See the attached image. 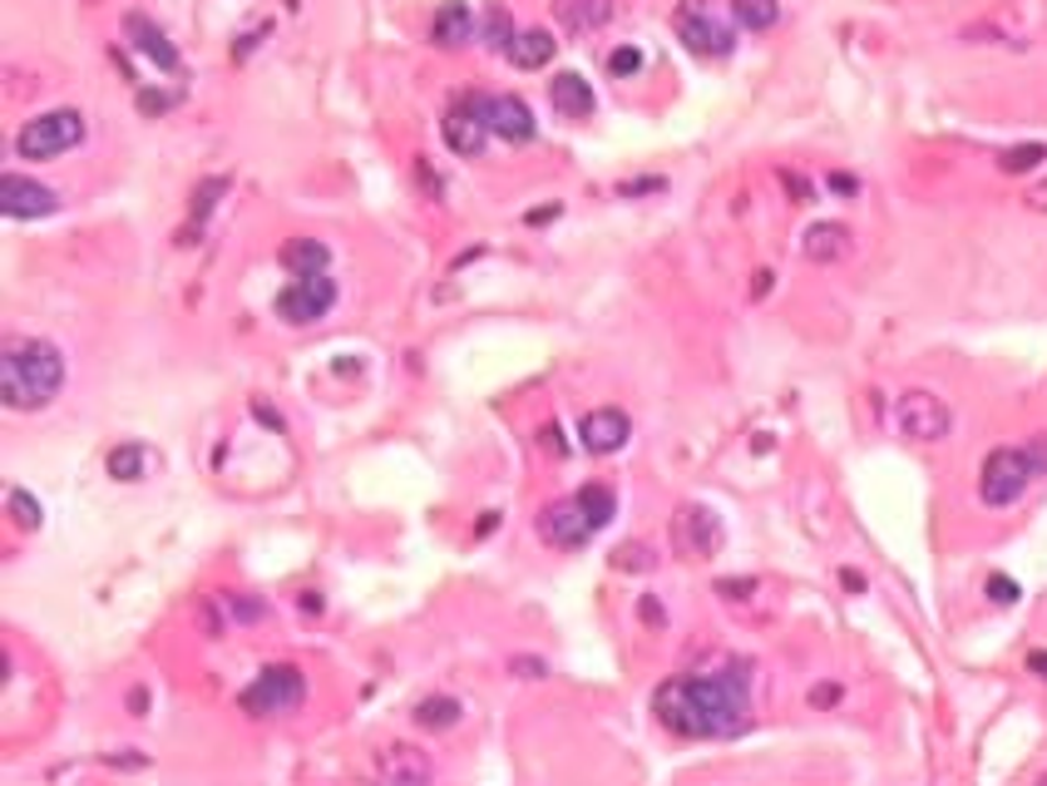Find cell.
I'll return each instance as SVG.
<instances>
[{
  "instance_id": "6da1fadb",
  "label": "cell",
  "mask_w": 1047,
  "mask_h": 786,
  "mask_svg": "<svg viewBox=\"0 0 1047 786\" xmlns=\"http://www.w3.org/2000/svg\"><path fill=\"white\" fill-rule=\"evenodd\" d=\"M652 712L677 737H741L751 727V663L727 658L721 673L667 677L652 693Z\"/></svg>"
},
{
  "instance_id": "7a4b0ae2",
  "label": "cell",
  "mask_w": 1047,
  "mask_h": 786,
  "mask_svg": "<svg viewBox=\"0 0 1047 786\" xmlns=\"http://www.w3.org/2000/svg\"><path fill=\"white\" fill-rule=\"evenodd\" d=\"M65 386V357L55 341L10 337L0 351V396L10 411H40Z\"/></svg>"
},
{
  "instance_id": "3957f363",
  "label": "cell",
  "mask_w": 1047,
  "mask_h": 786,
  "mask_svg": "<svg viewBox=\"0 0 1047 786\" xmlns=\"http://www.w3.org/2000/svg\"><path fill=\"white\" fill-rule=\"evenodd\" d=\"M672 25H677L682 45H687L691 55L721 60V55L736 50V31H731V25L721 21L717 11H711V0H682L677 15H672Z\"/></svg>"
},
{
  "instance_id": "277c9868",
  "label": "cell",
  "mask_w": 1047,
  "mask_h": 786,
  "mask_svg": "<svg viewBox=\"0 0 1047 786\" xmlns=\"http://www.w3.org/2000/svg\"><path fill=\"white\" fill-rule=\"evenodd\" d=\"M85 139V114L79 110H49L40 120H30L25 130L15 134L20 159H59L65 149Z\"/></svg>"
},
{
  "instance_id": "5b68a950",
  "label": "cell",
  "mask_w": 1047,
  "mask_h": 786,
  "mask_svg": "<svg viewBox=\"0 0 1047 786\" xmlns=\"http://www.w3.org/2000/svg\"><path fill=\"white\" fill-rule=\"evenodd\" d=\"M1037 480L1033 460H1027V450H1013V446H998L993 456L983 460V475H978V495H983V505L1003 509L1013 505V499H1023V490Z\"/></svg>"
},
{
  "instance_id": "8992f818",
  "label": "cell",
  "mask_w": 1047,
  "mask_h": 786,
  "mask_svg": "<svg viewBox=\"0 0 1047 786\" xmlns=\"http://www.w3.org/2000/svg\"><path fill=\"white\" fill-rule=\"evenodd\" d=\"M306 697V677H302V667H292V663H272V667H262L257 673V683L243 693V712H252V717H272V712H292L296 703Z\"/></svg>"
},
{
  "instance_id": "52a82bcc",
  "label": "cell",
  "mask_w": 1047,
  "mask_h": 786,
  "mask_svg": "<svg viewBox=\"0 0 1047 786\" xmlns=\"http://www.w3.org/2000/svg\"><path fill=\"white\" fill-rule=\"evenodd\" d=\"M336 302V282L326 278V272H306V278H296L292 288L277 297V317L286 322V327H312V322H322L326 312H331Z\"/></svg>"
},
{
  "instance_id": "ba28073f",
  "label": "cell",
  "mask_w": 1047,
  "mask_h": 786,
  "mask_svg": "<svg viewBox=\"0 0 1047 786\" xmlns=\"http://www.w3.org/2000/svg\"><path fill=\"white\" fill-rule=\"evenodd\" d=\"M894 426L899 436L909 440H944L948 426H954V416H948V406L934 396V391H904V396L894 401Z\"/></svg>"
},
{
  "instance_id": "9c48e42d",
  "label": "cell",
  "mask_w": 1047,
  "mask_h": 786,
  "mask_svg": "<svg viewBox=\"0 0 1047 786\" xmlns=\"http://www.w3.org/2000/svg\"><path fill=\"white\" fill-rule=\"evenodd\" d=\"M672 549L682 559H717L721 554V519L707 505H682L672 515Z\"/></svg>"
},
{
  "instance_id": "30bf717a",
  "label": "cell",
  "mask_w": 1047,
  "mask_h": 786,
  "mask_svg": "<svg viewBox=\"0 0 1047 786\" xmlns=\"http://www.w3.org/2000/svg\"><path fill=\"white\" fill-rule=\"evenodd\" d=\"M593 535H598V525H593V515L578 505V495L553 499V505L539 515V539L553 544V549H583Z\"/></svg>"
},
{
  "instance_id": "8fae6325",
  "label": "cell",
  "mask_w": 1047,
  "mask_h": 786,
  "mask_svg": "<svg viewBox=\"0 0 1047 786\" xmlns=\"http://www.w3.org/2000/svg\"><path fill=\"white\" fill-rule=\"evenodd\" d=\"M489 139V124H484V94H460V100L444 110V144H450L460 159H474Z\"/></svg>"
},
{
  "instance_id": "7c38bea8",
  "label": "cell",
  "mask_w": 1047,
  "mask_h": 786,
  "mask_svg": "<svg viewBox=\"0 0 1047 786\" xmlns=\"http://www.w3.org/2000/svg\"><path fill=\"white\" fill-rule=\"evenodd\" d=\"M59 209V199L35 179H20V173H5L0 179V213L5 218H49Z\"/></svg>"
},
{
  "instance_id": "4fadbf2b",
  "label": "cell",
  "mask_w": 1047,
  "mask_h": 786,
  "mask_svg": "<svg viewBox=\"0 0 1047 786\" xmlns=\"http://www.w3.org/2000/svg\"><path fill=\"white\" fill-rule=\"evenodd\" d=\"M628 436H632V420L622 416L618 406H598L578 420V440H583V450H593V456H612V450H622Z\"/></svg>"
},
{
  "instance_id": "5bb4252c",
  "label": "cell",
  "mask_w": 1047,
  "mask_h": 786,
  "mask_svg": "<svg viewBox=\"0 0 1047 786\" xmlns=\"http://www.w3.org/2000/svg\"><path fill=\"white\" fill-rule=\"evenodd\" d=\"M484 124H489V134H499L509 144L533 139V114L519 94H484Z\"/></svg>"
},
{
  "instance_id": "9a60e30c",
  "label": "cell",
  "mask_w": 1047,
  "mask_h": 786,
  "mask_svg": "<svg viewBox=\"0 0 1047 786\" xmlns=\"http://www.w3.org/2000/svg\"><path fill=\"white\" fill-rule=\"evenodd\" d=\"M375 772H381V782H395V786H420L435 776L430 756L420 752V746L410 742H391L381 756H375Z\"/></svg>"
},
{
  "instance_id": "2e32d148",
  "label": "cell",
  "mask_w": 1047,
  "mask_h": 786,
  "mask_svg": "<svg viewBox=\"0 0 1047 786\" xmlns=\"http://www.w3.org/2000/svg\"><path fill=\"white\" fill-rule=\"evenodd\" d=\"M124 35H128V45H134L138 55H148V60L158 65V70H168V75L178 70V50H173V41H168V35L158 31V25L148 21V15L128 11V15H124Z\"/></svg>"
},
{
  "instance_id": "e0dca14e",
  "label": "cell",
  "mask_w": 1047,
  "mask_h": 786,
  "mask_svg": "<svg viewBox=\"0 0 1047 786\" xmlns=\"http://www.w3.org/2000/svg\"><path fill=\"white\" fill-rule=\"evenodd\" d=\"M612 11H618V0H553V15H559V25L568 35L603 31L612 21Z\"/></svg>"
},
{
  "instance_id": "ac0fdd59",
  "label": "cell",
  "mask_w": 1047,
  "mask_h": 786,
  "mask_svg": "<svg viewBox=\"0 0 1047 786\" xmlns=\"http://www.w3.org/2000/svg\"><path fill=\"white\" fill-rule=\"evenodd\" d=\"M549 104L563 114V120H588L598 100H593L588 80H583L578 70H563V75H553V80H549Z\"/></svg>"
},
{
  "instance_id": "d6986e66",
  "label": "cell",
  "mask_w": 1047,
  "mask_h": 786,
  "mask_svg": "<svg viewBox=\"0 0 1047 786\" xmlns=\"http://www.w3.org/2000/svg\"><path fill=\"white\" fill-rule=\"evenodd\" d=\"M430 41L440 45V50H460L464 41H474V15L464 0H440V11H435V21H430Z\"/></svg>"
},
{
  "instance_id": "ffe728a7",
  "label": "cell",
  "mask_w": 1047,
  "mask_h": 786,
  "mask_svg": "<svg viewBox=\"0 0 1047 786\" xmlns=\"http://www.w3.org/2000/svg\"><path fill=\"white\" fill-rule=\"evenodd\" d=\"M800 252H806V262H840L849 252V228L845 223H810L800 233Z\"/></svg>"
},
{
  "instance_id": "44dd1931",
  "label": "cell",
  "mask_w": 1047,
  "mask_h": 786,
  "mask_svg": "<svg viewBox=\"0 0 1047 786\" xmlns=\"http://www.w3.org/2000/svg\"><path fill=\"white\" fill-rule=\"evenodd\" d=\"M282 268L292 272V278H306V272H326L331 268V248L316 238H292L282 243Z\"/></svg>"
},
{
  "instance_id": "7402d4cb",
  "label": "cell",
  "mask_w": 1047,
  "mask_h": 786,
  "mask_svg": "<svg viewBox=\"0 0 1047 786\" xmlns=\"http://www.w3.org/2000/svg\"><path fill=\"white\" fill-rule=\"evenodd\" d=\"M553 50H559V41H553L549 31H519L514 35V45H509V60L519 65V70H543V65L553 60Z\"/></svg>"
},
{
  "instance_id": "603a6c76",
  "label": "cell",
  "mask_w": 1047,
  "mask_h": 786,
  "mask_svg": "<svg viewBox=\"0 0 1047 786\" xmlns=\"http://www.w3.org/2000/svg\"><path fill=\"white\" fill-rule=\"evenodd\" d=\"M410 717H415V727H425V732H450V727H460L464 703L460 697H420Z\"/></svg>"
},
{
  "instance_id": "cb8c5ba5",
  "label": "cell",
  "mask_w": 1047,
  "mask_h": 786,
  "mask_svg": "<svg viewBox=\"0 0 1047 786\" xmlns=\"http://www.w3.org/2000/svg\"><path fill=\"white\" fill-rule=\"evenodd\" d=\"M223 193H227V179H203V183H198V189H193V223H188V228H178V243H198V228L207 223V213L217 209V199H223Z\"/></svg>"
},
{
  "instance_id": "d4e9b609",
  "label": "cell",
  "mask_w": 1047,
  "mask_h": 786,
  "mask_svg": "<svg viewBox=\"0 0 1047 786\" xmlns=\"http://www.w3.org/2000/svg\"><path fill=\"white\" fill-rule=\"evenodd\" d=\"M104 470L119 480V485H134V480H144V470H148L144 446H114V450H109V460H104Z\"/></svg>"
},
{
  "instance_id": "484cf974",
  "label": "cell",
  "mask_w": 1047,
  "mask_h": 786,
  "mask_svg": "<svg viewBox=\"0 0 1047 786\" xmlns=\"http://www.w3.org/2000/svg\"><path fill=\"white\" fill-rule=\"evenodd\" d=\"M731 15H736V25H746V31H770V25L780 21V5L776 0H731Z\"/></svg>"
},
{
  "instance_id": "4316f807",
  "label": "cell",
  "mask_w": 1047,
  "mask_h": 786,
  "mask_svg": "<svg viewBox=\"0 0 1047 786\" xmlns=\"http://www.w3.org/2000/svg\"><path fill=\"white\" fill-rule=\"evenodd\" d=\"M514 35H519V31H514L509 11H504V5H489V15H484V45H489V50H504V55H509Z\"/></svg>"
},
{
  "instance_id": "83f0119b",
  "label": "cell",
  "mask_w": 1047,
  "mask_h": 786,
  "mask_svg": "<svg viewBox=\"0 0 1047 786\" xmlns=\"http://www.w3.org/2000/svg\"><path fill=\"white\" fill-rule=\"evenodd\" d=\"M578 505L588 509L593 525H598V529L608 525L612 515H618V499H612V490H608V485H583V490H578Z\"/></svg>"
},
{
  "instance_id": "f1b7e54d",
  "label": "cell",
  "mask_w": 1047,
  "mask_h": 786,
  "mask_svg": "<svg viewBox=\"0 0 1047 786\" xmlns=\"http://www.w3.org/2000/svg\"><path fill=\"white\" fill-rule=\"evenodd\" d=\"M652 564H657V559H652V549L638 544V539H632V544H622V549H612V569H622V574H648Z\"/></svg>"
},
{
  "instance_id": "f546056e",
  "label": "cell",
  "mask_w": 1047,
  "mask_h": 786,
  "mask_svg": "<svg viewBox=\"0 0 1047 786\" xmlns=\"http://www.w3.org/2000/svg\"><path fill=\"white\" fill-rule=\"evenodd\" d=\"M1043 159H1047V149H1043V144H1017V149H1007L998 164H1003L1007 173H1027V169H1037V164H1043Z\"/></svg>"
},
{
  "instance_id": "4dcf8cb0",
  "label": "cell",
  "mask_w": 1047,
  "mask_h": 786,
  "mask_svg": "<svg viewBox=\"0 0 1047 786\" xmlns=\"http://www.w3.org/2000/svg\"><path fill=\"white\" fill-rule=\"evenodd\" d=\"M10 519L25 529H40V499L25 495V490H10Z\"/></svg>"
},
{
  "instance_id": "1f68e13d",
  "label": "cell",
  "mask_w": 1047,
  "mask_h": 786,
  "mask_svg": "<svg viewBox=\"0 0 1047 786\" xmlns=\"http://www.w3.org/2000/svg\"><path fill=\"white\" fill-rule=\"evenodd\" d=\"M642 70V55L632 50V45H618V50H608V75L612 80H628V75Z\"/></svg>"
},
{
  "instance_id": "d6a6232c",
  "label": "cell",
  "mask_w": 1047,
  "mask_h": 786,
  "mask_svg": "<svg viewBox=\"0 0 1047 786\" xmlns=\"http://www.w3.org/2000/svg\"><path fill=\"white\" fill-rule=\"evenodd\" d=\"M642 193H667V179H662V173H648V179L618 183V199H642Z\"/></svg>"
},
{
  "instance_id": "836d02e7",
  "label": "cell",
  "mask_w": 1047,
  "mask_h": 786,
  "mask_svg": "<svg viewBox=\"0 0 1047 786\" xmlns=\"http://www.w3.org/2000/svg\"><path fill=\"white\" fill-rule=\"evenodd\" d=\"M988 598H993V604H1017V598H1023V588H1017L1007 574H993V579H988Z\"/></svg>"
},
{
  "instance_id": "e575fe53",
  "label": "cell",
  "mask_w": 1047,
  "mask_h": 786,
  "mask_svg": "<svg viewBox=\"0 0 1047 786\" xmlns=\"http://www.w3.org/2000/svg\"><path fill=\"white\" fill-rule=\"evenodd\" d=\"M717 594L727 598V604H741V598H751V594H756V579H721V584H717Z\"/></svg>"
},
{
  "instance_id": "d590c367",
  "label": "cell",
  "mask_w": 1047,
  "mask_h": 786,
  "mask_svg": "<svg viewBox=\"0 0 1047 786\" xmlns=\"http://www.w3.org/2000/svg\"><path fill=\"white\" fill-rule=\"evenodd\" d=\"M138 114H164V110H173V94H164V90H138Z\"/></svg>"
},
{
  "instance_id": "8d00e7d4",
  "label": "cell",
  "mask_w": 1047,
  "mask_h": 786,
  "mask_svg": "<svg viewBox=\"0 0 1047 786\" xmlns=\"http://www.w3.org/2000/svg\"><path fill=\"white\" fill-rule=\"evenodd\" d=\"M780 183H786V193H790L796 203H810V199H815V183H806L800 173H790V169H780Z\"/></svg>"
},
{
  "instance_id": "74e56055",
  "label": "cell",
  "mask_w": 1047,
  "mask_h": 786,
  "mask_svg": "<svg viewBox=\"0 0 1047 786\" xmlns=\"http://www.w3.org/2000/svg\"><path fill=\"white\" fill-rule=\"evenodd\" d=\"M638 618H642L648 628H662V624H667V608H662L652 594H642V598H638Z\"/></svg>"
},
{
  "instance_id": "f35d334b",
  "label": "cell",
  "mask_w": 1047,
  "mask_h": 786,
  "mask_svg": "<svg viewBox=\"0 0 1047 786\" xmlns=\"http://www.w3.org/2000/svg\"><path fill=\"white\" fill-rule=\"evenodd\" d=\"M509 673L514 677H549V663H543V658H514Z\"/></svg>"
},
{
  "instance_id": "ab89813d",
  "label": "cell",
  "mask_w": 1047,
  "mask_h": 786,
  "mask_svg": "<svg viewBox=\"0 0 1047 786\" xmlns=\"http://www.w3.org/2000/svg\"><path fill=\"white\" fill-rule=\"evenodd\" d=\"M539 446L549 450V456H568V440H563L559 426H543V430H539Z\"/></svg>"
},
{
  "instance_id": "60d3db41",
  "label": "cell",
  "mask_w": 1047,
  "mask_h": 786,
  "mask_svg": "<svg viewBox=\"0 0 1047 786\" xmlns=\"http://www.w3.org/2000/svg\"><path fill=\"white\" fill-rule=\"evenodd\" d=\"M1023 450H1027V460H1033L1037 475H1047V436H1033Z\"/></svg>"
},
{
  "instance_id": "b9f144b4",
  "label": "cell",
  "mask_w": 1047,
  "mask_h": 786,
  "mask_svg": "<svg viewBox=\"0 0 1047 786\" xmlns=\"http://www.w3.org/2000/svg\"><path fill=\"white\" fill-rule=\"evenodd\" d=\"M233 608H237V618H243V624H257V618L267 614V604H257V598H237V594H233Z\"/></svg>"
},
{
  "instance_id": "7bdbcfd3",
  "label": "cell",
  "mask_w": 1047,
  "mask_h": 786,
  "mask_svg": "<svg viewBox=\"0 0 1047 786\" xmlns=\"http://www.w3.org/2000/svg\"><path fill=\"white\" fill-rule=\"evenodd\" d=\"M830 189L845 193V199H859V179H855V173H830Z\"/></svg>"
},
{
  "instance_id": "ee69618b",
  "label": "cell",
  "mask_w": 1047,
  "mask_h": 786,
  "mask_svg": "<svg viewBox=\"0 0 1047 786\" xmlns=\"http://www.w3.org/2000/svg\"><path fill=\"white\" fill-rule=\"evenodd\" d=\"M840 703V687L825 683V687H810V707H835Z\"/></svg>"
},
{
  "instance_id": "f6af8a7d",
  "label": "cell",
  "mask_w": 1047,
  "mask_h": 786,
  "mask_svg": "<svg viewBox=\"0 0 1047 786\" xmlns=\"http://www.w3.org/2000/svg\"><path fill=\"white\" fill-rule=\"evenodd\" d=\"M770 282H776V272H770V268H761L756 278H751V297L761 302V297H766V292H770Z\"/></svg>"
},
{
  "instance_id": "bcb514c9",
  "label": "cell",
  "mask_w": 1047,
  "mask_h": 786,
  "mask_svg": "<svg viewBox=\"0 0 1047 786\" xmlns=\"http://www.w3.org/2000/svg\"><path fill=\"white\" fill-rule=\"evenodd\" d=\"M128 712H134V717L148 712V687H128Z\"/></svg>"
},
{
  "instance_id": "7dc6e473",
  "label": "cell",
  "mask_w": 1047,
  "mask_h": 786,
  "mask_svg": "<svg viewBox=\"0 0 1047 786\" xmlns=\"http://www.w3.org/2000/svg\"><path fill=\"white\" fill-rule=\"evenodd\" d=\"M499 519H504L499 509H484V515H480V525H474V535H480V539H484V535H494V525H499Z\"/></svg>"
},
{
  "instance_id": "c3c4849f",
  "label": "cell",
  "mask_w": 1047,
  "mask_h": 786,
  "mask_svg": "<svg viewBox=\"0 0 1047 786\" xmlns=\"http://www.w3.org/2000/svg\"><path fill=\"white\" fill-rule=\"evenodd\" d=\"M840 584H845L849 594H865V574H855V569H840Z\"/></svg>"
},
{
  "instance_id": "681fc988",
  "label": "cell",
  "mask_w": 1047,
  "mask_h": 786,
  "mask_svg": "<svg viewBox=\"0 0 1047 786\" xmlns=\"http://www.w3.org/2000/svg\"><path fill=\"white\" fill-rule=\"evenodd\" d=\"M549 218H559V209H529V213H524L529 228H539V223H549Z\"/></svg>"
},
{
  "instance_id": "f907efd6",
  "label": "cell",
  "mask_w": 1047,
  "mask_h": 786,
  "mask_svg": "<svg viewBox=\"0 0 1047 786\" xmlns=\"http://www.w3.org/2000/svg\"><path fill=\"white\" fill-rule=\"evenodd\" d=\"M262 35H267V25H262V31H247V35H243V41H237V50H233V55H237V60H243V55H247V50H252V45H257V41H262Z\"/></svg>"
},
{
  "instance_id": "816d5d0a",
  "label": "cell",
  "mask_w": 1047,
  "mask_h": 786,
  "mask_svg": "<svg viewBox=\"0 0 1047 786\" xmlns=\"http://www.w3.org/2000/svg\"><path fill=\"white\" fill-rule=\"evenodd\" d=\"M1027 209H1037V213H1047V183H1037L1033 193H1027Z\"/></svg>"
},
{
  "instance_id": "f5cc1de1",
  "label": "cell",
  "mask_w": 1047,
  "mask_h": 786,
  "mask_svg": "<svg viewBox=\"0 0 1047 786\" xmlns=\"http://www.w3.org/2000/svg\"><path fill=\"white\" fill-rule=\"evenodd\" d=\"M1027 667H1033V673L1047 683V653H1027Z\"/></svg>"
},
{
  "instance_id": "db71d44e",
  "label": "cell",
  "mask_w": 1047,
  "mask_h": 786,
  "mask_svg": "<svg viewBox=\"0 0 1047 786\" xmlns=\"http://www.w3.org/2000/svg\"><path fill=\"white\" fill-rule=\"evenodd\" d=\"M296 604H302L306 614H322V598H316V594H302V598H296Z\"/></svg>"
}]
</instances>
